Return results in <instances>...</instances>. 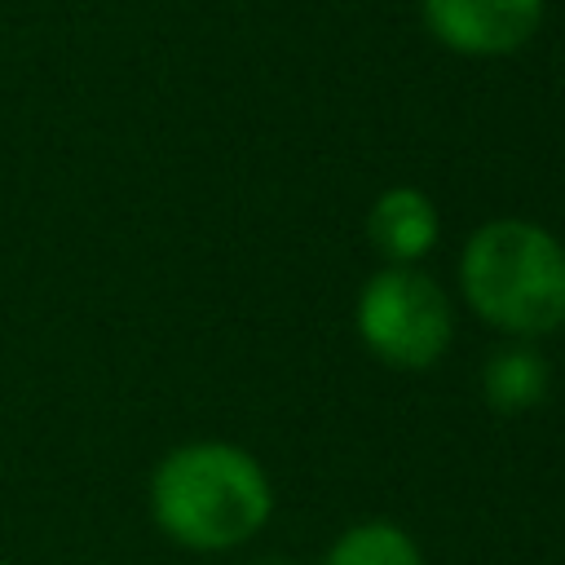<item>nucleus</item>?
<instances>
[{
  "label": "nucleus",
  "mask_w": 565,
  "mask_h": 565,
  "mask_svg": "<svg viewBox=\"0 0 565 565\" xmlns=\"http://www.w3.org/2000/svg\"><path fill=\"white\" fill-rule=\"evenodd\" d=\"M154 521L185 547L216 552L252 539L269 516V481L252 455L221 441L172 450L150 486Z\"/></svg>",
  "instance_id": "nucleus-1"
},
{
  "label": "nucleus",
  "mask_w": 565,
  "mask_h": 565,
  "mask_svg": "<svg viewBox=\"0 0 565 565\" xmlns=\"http://www.w3.org/2000/svg\"><path fill=\"white\" fill-rule=\"evenodd\" d=\"M463 291L481 318L516 335L565 322V247L530 221H490L463 247Z\"/></svg>",
  "instance_id": "nucleus-2"
},
{
  "label": "nucleus",
  "mask_w": 565,
  "mask_h": 565,
  "mask_svg": "<svg viewBox=\"0 0 565 565\" xmlns=\"http://www.w3.org/2000/svg\"><path fill=\"white\" fill-rule=\"evenodd\" d=\"M362 340L393 366H433L450 340V305L428 274L384 269L358 305Z\"/></svg>",
  "instance_id": "nucleus-3"
},
{
  "label": "nucleus",
  "mask_w": 565,
  "mask_h": 565,
  "mask_svg": "<svg viewBox=\"0 0 565 565\" xmlns=\"http://www.w3.org/2000/svg\"><path fill=\"white\" fill-rule=\"evenodd\" d=\"M433 35L472 57L521 49L543 18V0H424Z\"/></svg>",
  "instance_id": "nucleus-4"
},
{
  "label": "nucleus",
  "mask_w": 565,
  "mask_h": 565,
  "mask_svg": "<svg viewBox=\"0 0 565 565\" xmlns=\"http://www.w3.org/2000/svg\"><path fill=\"white\" fill-rule=\"evenodd\" d=\"M366 234L388 260H415L437 243V212L419 190L397 185L375 199L366 216Z\"/></svg>",
  "instance_id": "nucleus-5"
},
{
  "label": "nucleus",
  "mask_w": 565,
  "mask_h": 565,
  "mask_svg": "<svg viewBox=\"0 0 565 565\" xmlns=\"http://www.w3.org/2000/svg\"><path fill=\"white\" fill-rule=\"evenodd\" d=\"M481 388H486V402L494 411L516 415V411H530V406L543 402V393H547V366L530 349H499L486 362V371H481Z\"/></svg>",
  "instance_id": "nucleus-6"
},
{
  "label": "nucleus",
  "mask_w": 565,
  "mask_h": 565,
  "mask_svg": "<svg viewBox=\"0 0 565 565\" xmlns=\"http://www.w3.org/2000/svg\"><path fill=\"white\" fill-rule=\"evenodd\" d=\"M327 565H419V552H415V543L397 525L371 521V525L349 530L331 547Z\"/></svg>",
  "instance_id": "nucleus-7"
}]
</instances>
